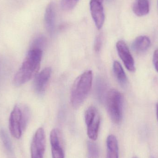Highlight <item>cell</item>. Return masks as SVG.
Segmentation results:
<instances>
[{
    "label": "cell",
    "instance_id": "1",
    "mask_svg": "<svg viewBox=\"0 0 158 158\" xmlns=\"http://www.w3.org/2000/svg\"><path fill=\"white\" fill-rule=\"evenodd\" d=\"M42 50L31 48L19 69L14 77L13 83L19 86L36 77L40 67Z\"/></svg>",
    "mask_w": 158,
    "mask_h": 158
},
{
    "label": "cell",
    "instance_id": "2",
    "mask_svg": "<svg viewBox=\"0 0 158 158\" xmlns=\"http://www.w3.org/2000/svg\"><path fill=\"white\" fill-rule=\"evenodd\" d=\"M93 81V72L87 70L75 80L71 91L70 101L74 108H79L87 97Z\"/></svg>",
    "mask_w": 158,
    "mask_h": 158
},
{
    "label": "cell",
    "instance_id": "3",
    "mask_svg": "<svg viewBox=\"0 0 158 158\" xmlns=\"http://www.w3.org/2000/svg\"><path fill=\"white\" fill-rule=\"evenodd\" d=\"M106 104L109 115L114 123L118 124L123 118V98L118 90L111 89L107 92Z\"/></svg>",
    "mask_w": 158,
    "mask_h": 158
},
{
    "label": "cell",
    "instance_id": "4",
    "mask_svg": "<svg viewBox=\"0 0 158 158\" xmlns=\"http://www.w3.org/2000/svg\"><path fill=\"white\" fill-rule=\"evenodd\" d=\"M28 117V111L27 108L21 109L19 106H15L10 114L9 120V129L13 137L19 139L22 134V129L27 124Z\"/></svg>",
    "mask_w": 158,
    "mask_h": 158
},
{
    "label": "cell",
    "instance_id": "5",
    "mask_svg": "<svg viewBox=\"0 0 158 158\" xmlns=\"http://www.w3.org/2000/svg\"><path fill=\"white\" fill-rule=\"evenodd\" d=\"M85 122L87 125V134L88 137L93 141L97 140L100 123L99 113L94 107H89L85 112Z\"/></svg>",
    "mask_w": 158,
    "mask_h": 158
},
{
    "label": "cell",
    "instance_id": "6",
    "mask_svg": "<svg viewBox=\"0 0 158 158\" xmlns=\"http://www.w3.org/2000/svg\"><path fill=\"white\" fill-rule=\"evenodd\" d=\"M46 139L44 130L43 128L38 129L33 136L31 146V158H44Z\"/></svg>",
    "mask_w": 158,
    "mask_h": 158
},
{
    "label": "cell",
    "instance_id": "7",
    "mask_svg": "<svg viewBox=\"0 0 158 158\" xmlns=\"http://www.w3.org/2000/svg\"><path fill=\"white\" fill-rule=\"evenodd\" d=\"M117 51L119 56L124 64L125 67L129 71H135L134 60L130 52L127 44L123 41H119L116 44Z\"/></svg>",
    "mask_w": 158,
    "mask_h": 158
},
{
    "label": "cell",
    "instance_id": "8",
    "mask_svg": "<svg viewBox=\"0 0 158 158\" xmlns=\"http://www.w3.org/2000/svg\"><path fill=\"white\" fill-rule=\"evenodd\" d=\"M103 2V0H91L90 2L91 15L98 29L102 27L105 21Z\"/></svg>",
    "mask_w": 158,
    "mask_h": 158
},
{
    "label": "cell",
    "instance_id": "9",
    "mask_svg": "<svg viewBox=\"0 0 158 158\" xmlns=\"http://www.w3.org/2000/svg\"><path fill=\"white\" fill-rule=\"evenodd\" d=\"M52 158H64V153L61 145V134L57 129H53L50 134Z\"/></svg>",
    "mask_w": 158,
    "mask_h": 158
},
{
    "label": "cell",
    "instance_id": "10",
    "mask_svg": "<svg viewBox=\"0 0 158 158\" xmlns=\"http://www.w3.org/2000/svg\"><path fill=\"white\" fill-rule=\"evenodd\" d=\"M52 69L51 68H45L41 72L36 75L34 81V89L39 94L43 93L51 77Z\"/></svg>",
    "mask_w": 158,
    "mask_h": 158
},
{
    "label": "cell",
    "instance_id": "11",
    "mask_svg": "<svg viewBox=\"0 0 158 158\" xmlns=\"http://www.w3.org/2000/svg\"><path fill=\"white\" fill-rule=\"evenodd\" d=\"M44 21L47 31L49 33L52 34L55 27L56 10L54 3L49 4L45 10Z\"/></svg>",
    "mask_w": 158,
    "mask_h": 158
},
{
    "label": "cell",
    "instance_id": "12",
    "mask_svg": "<svg viewBox=\"0 0 158 158\" xmlns=\"http://www.w3.org/2000/svg\"><path fill=\"white\" fill-rule=\"evenodd\" d=\"M151 41L147 36H140L134 41L131 48L134 52L136 53H142L146 51L150 47Z\"/></svg>",
    "mask_w": 158,
    "mask_h": 158
},
{
    "label": "cell",
    "instance_id": "13",
    "mask_svg": "<svg viewBox=\"0 0 158 158\" xmlns=\"http://www.w3.org/2000/svg\"><path fill=\"white\" fill-rule=\"evenodd\" d=\"M107 158H119V150L117 138L113 135L107 138Z\"/></svg>",
    "mask_w": 158,
    "mask_h": 158
},
{
    "label": "cell",
    "instance_id": "14",
    "mask_svg": "<svg viewBox=\"0 0 158 158\" xmlns=\"http://www.w3.org/2000/svg\"><path fill=\"white\" fill-rule=\"evenodd\" d=\"M133 11L138 16L147 15L149 11V0H135L133 6Z\"/></svg>",
    "mask_w": 158,
    "mask_h": 158
},
{
    "label": "cell",
    "instance_id": "15",
    "mask_svg": "<svg viewBox=\"0 0 158 158\" xmlns=\"http://www.w3.org/2000/svg\"><path fill=\"white\" fill-rule=\"evenodd\" d=\"M113 67L114 74L119 83L122 86L126 85L127 83V78L121 65L118 62L116 61L113 63Z\"/></svg>",
    "mask_w": 158,
    "mask_h": 158
},
{
    "label": "cell",
    "instance_id": "16",
    "mask_svg": "<svg viewBox=\"0 0 158 158\" xmlns=\"http://www.w3.org/2000/svg\"><path fill=\"white\" fill-rule=\"evenodd\" d=\"M95 86L97 96L99 101L103 102L106 96V94H107L106 93V84L103 79L98 78L97 80Z\"/></svg>",
    "mask_w": 158,
    "mask_h": 158
},
{
    "label": "cell",
    "instance_id": "17",
    "mask_svg": "<svg viewBox=\"0 0 158 158\" xmlns=\"http://www.w3.org/2000/svg\"><path fill=\"white\" fill-rule=\"evenodd\" d=\"M87 150L88 158H98L99 150L96 144L90 141L87 142Z\"/></svg>",
    "mask_w": 158,
    "mask_h": 158
},
{
    "label": "cell",
    "instance_id": "18",
    "mask_svg": "<svg viewBox=\"0 0 158 158\" xmlns=\"http://www.w3.org/2000/svg\"><path fill=\"white\" fill-rule=\"evenodd\" d=\"M0 136L3 144L6 150L9 152H12V146L11 140L8 134L4 130H1L0 131Z\"/></svg>",
    "mask_w": 158,
    "mask_h": 158
},
{
    "label": "cell",
    "instance_id": "19",
    "mask_svg": "<svg viewBox=\"0 0 158 158\" xmlns=\"http://www.w3.org/2000/svg\"><path fill=\"white\" fill-rule=\"evenodd\" d=\"M46 40L44 36H38L35 38L31 44V48H37L42 50V48L45 46Z\"/></svg>",
    "mask_w": 158,
    "mask_h": 158
},
{
    "label": "cell",
    "instance_id": "20",
    "mask_svg": "<svg viewBox=\"0 0 158 158\" xmlns=\"http://www.w3.org/2000/svg\"><path fill=\"white\" fill-rule=\"evenodd\" d=\"M78 0H62L61 6L66 11L72 10L76 6Z\"/></svg>",
    "mask_w": 158,
    "mask_h": 158
},
{
    "label": "cell",
    "instance_id": "21",
    "mask_svg": "<svg viewBox=\"0 0 158 158\" xmlns=\"http://www.w3.org/2000/svg\"><path fill=\"white\" fill-rule=\"evenodd\" d=\"M102 45V37L100 35H98L95 40L94 48L96 52H99L101 49Z\"/></svg>",
    "mask_w": 158,
    "mask_h": 158
},
{
    "label": "cell",
    "instance_id": "22",
    "mask_svg": "<svg viewBox=\"0 0 158 158\" xmlns=\"http://www.w3.org/2000/svg\"><path fill=\"white\" fill-rule=\"evenodd\" d=\"M153 61L155 69L158 73V49L154 52Z\"/></svg>",
    "mask_w": 158,
    "mask_h": 158
},
{
    "label": "cell",
    "instance_id": "23",
    "mask_svg": "<svg viewBox=\"0 0 158 158\" xmlns=\"http://www.w3.org/2000/svg\"><path fill=\"white\" fill-rule=\"evenodd\" d=\"M156 116L157 118V120L158 122V103L156 105Z\"/></svg>",
    "mask_w": 158,
    "mask_h": 158
},
{
    "label": "cell",
    "instance_id": "24",
    "mask_svg": "<svg viewBox=\"0 0 158 158\" xmlns=\"http://www.w3.org/2000/svg\"><path fill=\"white\" fill-rule=\"evenodd\" d=\"M133 158H138L136 157H133Z\"/></svg>",
    "mask_w": 158,
    "mask_h": 158
},
{
    "label": "cell",
    "instance_id": "25",
    "mask_svg": "<svg viewBox=\"0 0 158 158\" xmlns=\"http://www.w3.org/2000/svg\"><path fill=\"white\" fill-rule=\"evenodd\" d=\"M153 158V157H152V158Z\"/></svg>",
    "mask_w": 158,
    "mask_h": 158
}]
</instances>
